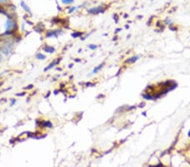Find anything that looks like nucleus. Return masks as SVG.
Listing matches in <instances>:
<instances>
[{"label":"nucleus","mask_w":190,"mask_h":167,"mask_svg":"<svg viewBox=\"0 0 190 167\" xmlns=\"http://www.w3.org/2000/svg\"><path fill=\"white\" fill-rule=\"evenodd\" d=\"M88 47H89L90 50H96V49L97 48V46H96V45H94V44H90V45L88 46Z\"/></svg>","instance_id":"17"},{"label":"nucleus","mask_w":190,"mask_h":167,"mask_svg":"<svg viewBox=\"0 0 190 167\" xmlns=\"http://www.w3.org/2000/svg\"><path fill=\"white\" fill-rule=\"evenodd\" d=\"M42 50L44 51L45 52H47V53H50V54H52L53 52H55V47H51V46H48V45H44V47H42Z\"/></svg>","instance_id":"8"},{"label":"nucleus","mask_w":190,"mask_h":167,"mask_svg":"<svg viewBox=\"0 0 190 167\" xmlns=\"http://www.w3.org/2000/svg\"><path fill=\"white\" fill-rule=\"evenodd\" d=\"M107 9V6H104L102 5H99L97 7H94V8H90L89 9H87V13L90 15H98L101 13H104Z\"/></svg>","instance_id":"3"},{"label":"nucleus","mask_w":190,"mask_h":167,"mask_svg":"<svg viewBox=\"0 0 190 167\" xmlns=\"http://www.w3.org/2000/svg\"><path fill=\"white\" fill-rule=\"evenodd\" d=\"M80 61H81L80 59H76V60H75V62H80Z\"/></svg>","instance_id":"25"},{"label":"nucleus","mask_w":190,"mask_h":167,"mask_svg":"<svg viewBox=\"0 0 190 167\" xmlns=\"http://www.w3.org/2000/svg\"><path fill=\"white\" fill-rule=\"evenodd\" d=\"M188 135H189V137H190V131L189 132V134H188Z\"/></svg>","instance_id":"26"},{"label":"nucleus","mask_w":190,"mask_h":167,"mask_svg":"<svg viewBox=\"0 0 190 167\" xmlns=\"http://www.w3.org/2000/svg\"><path fill=\"white\" fill-rule=\"evenodd\" d=\"M165 23H166L167 25V24H169V25H170V24H172V23H173V21H172L171 19H167L165 20Z\"/></svg>","instance_id":"20"},{"label":"nucleus","mask_w":190,"mask_h":167,"mask_svg":"<svg viewBox=\"0 0 190 167\" xmlns=\"http://www.w3.org/2000/svg\"><path fill=\"white\" fill-rule=\"evenodd\" d=\"M7 18L8 19L5 23V32L3 33V35H10L16 32L18 30V25L16 20L12 15H9Z\"/></svg>","instance_id":"1"},{"label":"nucleus","mask_w":190,"mask_h":167,"mask_svg":"<svg viewBox=\"0 0 190 167\" xmlns=\"http://www.w3.org/2000/svg\"><path fill=\"white\" fill-rule=\"evenodd\" d=\"M35 57L38 59V60H45L46 59V56L42 53H37Z\"/></svg>","instance_id":"13"},{"label":"nucleus","mask_w":190,"mask_h":167,"mask_svg":"<svg viewBox=\"0 0 190 167\" xmlns=\"http://www.w3.org/2000/svg\"><path fill=\"white\" fill-rule=\"evenodd\" d=\"M121 31V29H120V28H118V29H117V30H116V31H115V32H116V33H118V31Z\"/></svg>","instance_id":"24"},{"label":"nucleus","mask_w":190,"mask_h":167,"mask_svg":"<svg viewBox=\"0 0 190 167\" xmlns=\"http://www.w3.org/2000/svg\"><path fill=\"white\" fill-rule=\"evenodd\" d=\"M34 87V85L33 84H30L29 86H26V87H25V90H31L32 88Z\"/></svg>","instance_id":"19"},{"label":"nucleus","mask_w":190,"mask_h":167,"mask_svg":"<svg viewBox=\"0 0 190 167\" xmlns=\"http://www.w3.org/2000/svg\"><path fill=\"white\" fill-rule=\"evenodd\" d=\"M138 56H134V57H130V58H128L127 60H125V63H127V64H132V63H134L136 61H138Z\"/></svg>","instance_id":"9"},{"label":"nucleus","mask_w":190,"mask_h":167,"mask_svg":"<svg viewBox=\"0 0 190 167\" xmlns=\"http://www.w3.org/2000/svg\"><path fill=\"white\" fill-rule=\"evenodd\" d=\"M61 2L64 5H69V4H72L74 2V0H61Z\"/></svg>","instance_id":"14"},{"label":"nucleus","mask_w":190,"mask_h":167,"mask_svg":"<svg viewBox=\"0 0 190 167\" xmlns=\"http://www.w3.org/2000/svg\"><path fill=\"white\" fill-rule=\"evenodd\" d=\"M36 126L37 127H41V128H52V123L50 121H35Z\"/></svg>","instance_id":"5"},{"label":"nucleus","mask_w":190,"mask_h":167,"mask_svg":"<svg viewBox=\"0 0 190 167\" xmlns=\"http://www.w3.org/2000/svg\"><path fill=\"white\" fill-rule=\"evenodd\" d=\"M77 9H78V7H76V6H73V7H71V8H69V14H72V13H74V12H75L76 10H77Z\"/></svg>","instance_id":"16"},{"label":"nucleus","mask_w":190,"mask_h":167,"mask_svg":"<svg viewBox=\"0 0 190 167\" xmlns=\"http://www.w3.org/2000/svg\"><path fill=\"white\" fill-rule=\"evenodd\" d=\"M60 34H63V30H61V29L52 30V31H48L45 36H46V38H52V37L58 38Z\"/></svg>","instance_id":"4"},{"label":"nucleus","mask_w":190,"mask_h":167,"mask_svg":"<svg viewBox=\"0 0 190 167\" xmlns=\"http://www.w3.org/2000/svg\"><path fill=\"white\" fill-rule=\"evenodd\" d=\"M25 95V92H23V93H18V94H16V96H24Z\"/></svg>","instance_id":"21"},{"label":"nucleus","mask_w":190,"mask_h":167,"mask_svg":"<svg viewBox=\"0 0 190 167\" xmlns=\"http://www.w3.org/2000/svg\"><path fill=\"white\" fill-rule=\"evenodd\" d=\"M20 6L23 8V9L26 12V13H28V14H30V15H32V13H31V9L29 8V6L25 3V1H20Z\"/></svg>","instance_id":"7"},{"label":"nucleus","mask_w":190,"mask_h":167,"mask_svg":"<svg viewBox=\"0 0 190 167\" xmlns=\"http://www.w3.org/2000/svg\"><path fill=\"white\" fill-rule=\"evenodd\" d=\"M104 64H105V63H102L99 64L98 66H96V67L95 68H94V69H93V71H92L91 74H94V73H98V71H100V69H102V68L103 67Z\"/></svg>","instance_id":"11"},{"label":"nucleus","mask_w":190,"mask_h":167,"mask_svg":"<svg viewBox=\"0 0 190 167\" xmlns=\"http://www.w3.org/2000/svg\"><path fill=\"white\" fill-rule=\"evenodd\" d=\"M83 35V32H81V31H74V32H73V33L71 34V36L73 37V38H79V37H81Z\"/></svg>","instance_id":"12"},{"label":"nucleus","mask_w":190,"mask_h":167,"mask_svg":"<svg viewBox=\"0 0 190 167\" xmlns=\"http://www.w3.org/2000/svg\"><path fill=\"white\" fill-rule=\"evenodd\" d=\"M143 97L145 99V100H154L153 98V96L151 95H149V94H145V95H143Z\"/></svg>","instance_id":"15"},{"label":"nucleus","mask_w":190,"mask_h":167,"mask_svg":"<svg viewBox=\"0 0 190 167\" xmlns=\"http://www.w3.org/2000/svg\"><path fill=\"white\" fill-rule=\"evenodd\" d=\"M45 29V26L42 25V24H38L34 28V30L36 31V32H38V33H41V32H42V31Z\"/></svg>","instance_id":"10"},{"label":"nucleus","mask_w":190,"mask_h":167,"mask_svg":"<svg viewBox=\"0 0 190 167\" xmlns=\"http://www.w3.org/2000/svg\"><path fill=\"white\" fill-rule=\"evenodd\" d=\"M3 41V43L0 47V51L3 52L4 55L6 56H9L13 50V47H14V41L10 39H7V38H4V39H2Z\"/></svg>","instance_id":"2"},{"label":"nucleus","mask_w":190,"mask_h":167,"mask_svg":"<svg viewBox=\"0 0 190 167\" xmlns=\"http://www.w3.org/2000/svg\"><path fill=\"white\" fill-rule=\"evenodd\" d=\"M15 102H16V100H15V99H11V104H10V106L15 105Z\"/></svg>","instance_id":"22"},{"label":"nucleus","mask_w":190,"mask_h":167,"mask_svg":"<svg viewBox=\"0 0 190 167\" xmlns=\"http://www.w3.org/2000/svg\"><path fill=\"white\" fill-rule=\"evenodd\" d=\"M3 61V55H2V53H1V51H0V63Z\"/></svg>","instance_id":"23"},{"label":"nucleus","mask_w":190,"mask_h":167,"mask_svg":"<svg viewBox=\"0 0 190 167\" xmlns=\"http://www.w3.org/2000/svg\"><path fill=\"white\" fill-rule=\"evenodd\" d=\"M61 60H62V57H58V58L55 59L54 61H52V63H51L48 66H47V67L44 68V72H47L48 70H50V69H52V67H54L55 66L58 65V64L60 63Z\"/></svg>","instance_id":"6"},{"label":"nucleus","mask_w":190,"mask_h":167,"mask_svg":"<svg viewBox=\"0 0 190 167\" xmlns=\"http://www.w3.org/2000/svg\"><path fill=\"white\" fill-rule=\"evenodd\" d=\"M10 0H0V6H3L6 3H8Z\"/></svg>","instance_id":"18"}]
</instances>
